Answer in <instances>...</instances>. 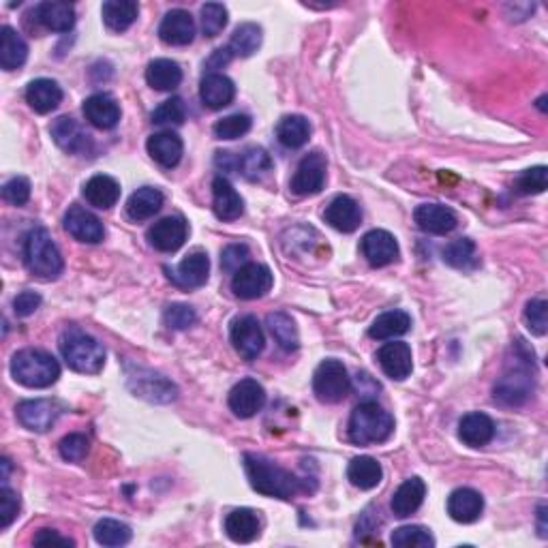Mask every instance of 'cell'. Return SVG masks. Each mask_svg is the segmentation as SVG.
I'll return each mask as SVG.
<instances>
[{"label": "cell", "instance_id": "obj_13", "mask_svg": "<svg viewBox=\"0 0 548 548\" xmlns=\"http://www.w3.org/2000/svg\"><path fill=\"white\" fill-rule=\"evenodd\" d=\"M17 420L22 422L28 431L45 433L56 425V418L61 416V407L54 401L45 398H34V401H24L17 405Z\"/></svg>", "mask_w": 548, "mask_h": 548}, {"label": "cell", "instance_id": "obj_61", "mask_svg": "<svg viewBox=\"0 0 548 548\" xmlns=\"http://www.w3.org/2000/svg\"><path fill=\"white\" fill-rule=\"evenodd\" d=\"M9 469H11V463H9V458H3V484H7V478H9Z\"/></svg>", "mask_w": 548, "mask_h": 548}, {"label": "cell", "instance_id": "obj_1", "mask_svg": "<svg viewBox=\"0 0 548 548\" xmlns=\"http://www.w3.org/2000/svg\"><path fill=\"white\" fill-rule=\"evenodd\" d=\"M244 472L259 495L291 499L302 491V480L259 455H244Z\"/></svg>", "mask_w": 548, "mask_h": 548}, {"label": "cell", "instance_id": "obj_44", "mask_svg": "<svg viewBox=\"0 0 548 548\" xmlns=\"http://www.w3.org/2000/svg\"><path fill=\"white\" fill-rule=\"evenodd\" d=\"M131 527L114 518H103L94 525V540L101 546H124L131 542Z\"/></svg>", "mask_w": 548, "mask_h": 548}, {"label": "cell", "instance_id": "obj_22", "mask_svg": "<svg viewBox=\"0 0 548 548\" xmlns=\"http://www.w3.org/2000/svg\"><path fill=\"white\" fill-rule=\"evenodd\" d=\"M414 221L422 231H426V234L444 236V234H450V231L456 228L458 219H456V212L448 206L422 204L416 208Z\"/></svg>", "mask_w": 548, "mask_h": 548}, {"label": "cell", "instance_id": "obj_24", "mask_svg": "<svg viewBox=\"0 0 548 548\" xmlns=\"http://www.w3.org/2000/svg\"><path fill=\"white\" fill-rule=\"evenodd\" d=\"M482 510H484V499H482L480 493L474 491V488L463 486L450 493L448 514L452 521L469 525V523L478 521L482 516Z\"/></svg>", "mask_w": 548, "mask_h": 548}, {"label": "cell", "instance_id": "obj_2", "mask_svg": "<svg viewBox=\"0 0 548 548\" xmlns=\"http://www.w3.org/2000/svg\"><path fill=\"white\" fill-rule=\"evenodd\" d=\"M347 433L351 442L358 445L381 444L395 433V418L381 405L375 401H365L351 411Z\"/></svg>", "mask_w": 548, "mask_h": 548}, {"label": "cell", "instance_id": "obj_47", "mask_svg": "<svg viewBox=\"0 0 548 548\" xmlns=\"http://www.w3.org/2000/svg\"><path fill=\"white\" fill-rule=\"evenodd\" d=\"M200 22L204 37H217L228 26V9L219 3H206L200 11Z\"/></svg>", "mask_w": 548, "mask_h": 548}, {"label": "cell", "instance_id": "obj_36", "mask_svg": "<svg viewBox=\"0 0 548 548\" xmlns=\"http://www.w3.org/2000/svg\"><path fill=\"white\" fill-rule=\"evenodd\" d=\"M163 208V193L154 187H142L127 201V214L133 221L152 219Z\"/></svg>", "mask_w": 548, "mask_h": 548}, {"label": "cell", "instance_id": "obj_9", "mask_svg": "<svg viewBox=\"0 0 548 548\" xmlns=\"http://www.w3.org/2000/svg\"><path fill=\"white\" fill-rule=\"evenodd\" d=\"M272 272L270 268L264 264H251L242 266L240 270L234 272L231 279V289L240 300H258V298L266 296L272 289Z\"/></svg>", "mask_w": 548, "mask_h": 548}, {"label": "cell", "instance_id": "obj_51", "mask_svg": "<svg viewBox=\"0 0 548 548\" xmlns=\"http://www.w3.org/2000/svg\"><path fill=\"white\" fill-rule=\"evenodd\" d=\"M525 321L527 328L533 332V335L544 337L548 330V305L544 298H533V300L527 302L525 308Z\"/></svg>", "mask_w": 548, "mask_h": 548}, {"label": "cell", "instance_id": "obj_32", "mask_svg": "<svg viewBox=\"0 0 548 548\" xmlns=\"http://www.w3.org/2000/svg\"><path fill=\"white\" fill-rule=\"evenodd\" d=\"M37 20L47 31L67 33L75 24V9L73 5L61 3V0H47L37 7Z\"/></svg>", "mask_w": 548, "mask_h": 548}, {"label": "cell", "instance_id": "obj_26", "mask_svg": "<svg viewBox=\"0 0 548 548\" xmlns=\"http://www.w3.org/2000/svg\"><path fill=\"white\" fill-rule=\"evenodd\" d=\"M458 437L469 448H482L495 437V422L488 418L482 411H472V414L463 416L458 422Z\"/></svg>", "mask_w": 548, "mask_h": 548}, {"label": "cell", "instance_id": "obj_8", "mask_svg": "<svg viewBox=\"0 0 548 548\" xmlns=\"http://www.w3.org/2000/svg\"><path fill=\"white\" fill-rule=\"evenodd\" d=\"M326 157L321 152H311L300 161L294 176H291L289 189L294 195L307 198V195H315L324 189L326 182Z\"/></svg>", "mask_w": 548, "mask_h": 548}, {"label": "cell", "instance_id": "obj_6", "mask_svg": "<svg viewBox=\"0 0 548 548\" xmlns=\"http://www.w3.org/2000/svg\"><path fill=\"white\" fill-rule=\"evenodd\" d=\"M351 390V379L343 362L324 360L313 373V392L321 403H341Z\"/></svg>", "mask_w": 548, "mask_h": 548}, {"label": "cell", "instance_id": "obj_3", "mask_svg": "<svg viewBox=\"0 0 548 548\" xmlns=\"http://www.w3.org/2000/svg\"><path fill=\"white\" fill-rule=\"evenodd\" d=\"M11 375L26 388H50L61 377V365L44 349H22L11 360Z\"/></svg>", "mask_w": 548, "mask_h": 548}, {"label": "cell", "instance_id": "obj_35", "mask_svg": "<svg viewBox=\"0 0 548 548\" xmlns=\"http://www.w3.org/2000/svg\"><path fill=\"white\" fill-rule=\"evenodd\" d=\"M28 58V45L17 31L11 26H3V34H0V67L5 71L20 69Z\"/></svg>", "mask_w": 548, "mask_h": 548}, {"label": "cell", "instance_id": "obj_49", "mask_svg": "<svg viewBox=\"0 0 548 548\" xmlns=\"http://www.w3.org/2000/svg\"><path fill=\"white\" fill-rule=\"evenodd\" d=\"M184 116H187V107H184L181 97H171L163 101L157 110L152 112V122L168 127V124H182Z\"/></svg>", "mask_w": 548, "mask_h": 548}, {"label": "cell", "instance_id": "obj_41", "mask_svg": "<svg viewBox=\"0 0 548 548\" xmlns=\"http://www.w3.org/2000/svg\"><path fill=\"white\" fill-rule=\"evenodd\" d=\"M259 45H261V28L258 24L247 22V24H240V26L234 31V34H231L228 50L231 52V56L249 58L259 50Z\"/></svg>", "mask_w": 548, "mask_h": 548}, {"label": "cell", "instance_id": "obj_5", "mask_svg": "<svg viewBox=\"0 0 548 548\" xmlns=\"http://www.w3.org/2000/svg\"><path fill=\"white\" fill-rule=\"evenodd\" d=\"M61 354L69 368L84 375H97L105 365V349L97 338L84 332H64L61 338Z\"/></svg>", "mask_w": 548, "mask_h": 548}, {"label": "cell", "instance_id": "obj_54", "mask_svg": "<svg viewBox=\"0 0 548 548\" xmlns=\"http://www.w3.org/2000/svg\"><path fill=\"white\" fill-rule=\"evenodd\" d=\"M20 512V497L7 484L0 488V529H7Z\"/></svg>", "mask_w": 548, "mask_h": 548}, {"label": "cell", "instance_id": "obj_55", "mask_svg": "<svg viewBox=\"0 0 548 548\" xmlns=\"http://www.w3.org/2000/svg\"><path fill=\"white\" fill-rule=\"evenodd\" d=\"M3 198L14 206L26 204V201L31 200V182H28V178L15 176V178H11L9 182H5Z\"/></svg>", "mask_w": 548, "mask_h": 548}, {"label": "cell", "instance_id": "obj_28", "mask_svg": "<svg viewBox=\"0 0 548 548\" xmlns=\"http://www.w3.org/2000/svg\"><path fill=\"white\" fill-rule=\"evenodd\" d=\"M146 148L148 154H151L159 165H163V168H174V165L181 163L184 152L182 140L176 133H171V131H161V133L148 137Z\"/></svg>", "mask_w": 548, "mask_h": 548}, {"label": "cell", "instance_id": "obj_42", "mask_svg": "<svg viewBox=\"0 0 548 548\" xmlns=\"http://www.w3.org/2000/svg\"><path fill=\"white\" fill-rule=\"evenodd\" d=\"M268 328H270V335L274 337L279 347L283 351H296L298 345H300V338H298V330L294 319L285 313H270L266 319Z\"/></svg>", "mask_w": 548, "mask_h": 548}, {"label": "cell", "instance_id": "obj_52", "mask_svg": "<svg viewBox=\"0 0 548 548\" xmlns=\"http://www.w3.org/2000/svg\"><path fill=\"white\" fill-rule=\"evenodd\" d=\"M88 450H91V442H88L86 435L82 433H71L58 444V452H61V456L69 463L82 461V458L88 455Z\"/></svg>", "mask_w": 548, "mask_h": 548}, {"label": "cell", "instance_id": "obj_60", "mask_svg": "<svg viewBox=\"0 0 548 548\" xmlns=\"http://www.w3.org/2000/svg\"><path fill=\"white\" fill-rule=\"evenodd\" d=\"M544 512H546V508H544V505H540V510H538V514H540V535H542V538H546V525H544Z\"/></svg>", "mask_w": 548, "mask_h": 548}, {"label": "cell", "instance_id": "obj_29", "mask_svg": "<svg viewBox=\"0 0 548 548\" xmlns=\"http://www.w3.org/2000/svg\"><path fill=\"white\" fill-rule=\"evenodd\" d=\"M26 103L37 114H50V112L63 103V88L54 80L39 77V80H33L26 88Z\"/></svg>", "mask_w": 548, "mask_h": 548}, {"label": "cell", "instance_id": "obj_45", "mask_svg": "<svg viewBox=\"0 0 548 548\" xmlns=\"http://www.w3.org/2000/svg\"><path fill=\"white\" fill-rule=\"evenodd\" d=\"M392 546L396 548H433L435 538L431 532L420 525H405L392 532Z\"/></svg>", "mask_w": 548, "mask_h": 548}, {"label": "cell", "instance_id": "obj_14", "mask_svg": "<svg viewBox=\"0 0 548 548\" xmlns=\"http://www.w3.org/2000/svg\"><path fill=\"white\" fill-rule=\"evenodd\" d=\"M189 236V225L182 217H165L148 231V240L161 253H174Z\"/></svg>", "mask_w": 548, "mask_h": 548}, {"label": "cell", "instance_id": "obj_15", "mask_svg": "<svg viewBox=\"0 0 548 548\" xmlns=\"http://www.w3.org/2000/svg\"><path fill=\"white\" fill-rule=\"evenodd\" d=\"M64 230H67L75 240L86 244H99L105 236L103 223L99 221L97 214H93L82 206L69 208V212L64 214Z\"/></svg>", "mask_w": 548, "mask_h": 548}, {"label": "cell", "instance_id": "obj_17", "mask_svg": "<svg viewBox=\"0 0 548 548\" xmlns=\"http://www.w3.org/2000/svg\"><path fill=\"white\" fill-rule=\"evenodd\" d=\"M129 386L135 392V396H142L152 403H170L176 398V388L168 379L157 373L142 371V368H137L135 375L129 373Z\"/></svg>", "mask_w": 548, "mask_h": 548}, {"label": "cell", "instance_id": "obj_37", "mask_svg": "<svg viewBox=\"0 0 548 548\" xmlns=\"http://www.w3.org/2000/svg\"><path fill=\"white\" fill-rule=\"evenodd\" d=\"M137 14H140V7L133 0H107V3H103V9H101L105 26L114 33H122L133 26Z\"/></svg>", "mask_w": 548, "mask_h": 548}, {"label": "cell", "instance_id": "obj_16", "mask_svg": "<svg viewBox=\"0 0 548 548\" xmlns=\"http://www.w3.org/2000/svg\"><path fill=\"white\" fill-rule=\"evenodd\" d=\"M195 20L189 11L184 9H171L165 14L163 22L159 26V37L163 44L182 47L193 44L195 39Z\"/></svg>", "mask_w": 548, "mask_h": 548}, {"label": "cell", "instance_id": "obj_56", "mask_svg": "<svg viewBox=\"0 0 548 548\" xmlns=\"http://www.w3.org/2000/svg\"><path fill=\"white\" fill-rule=\"evenodd\" d=\"M249 264V247L247 244H230L221 255V268L225 272L234 274L242 266Z\"/></svg>", "mask_w": 548, "mask_h": 548}, {"label": "cell", "instance_id": "obj_19", "mask_svg": "<svg viewBox=\"0 0 548 548\" xmlns=\"http://www.w3.org/2000/svg\"><path fill=\"white\" fill-rule=\"evenodd\" d=\"M377 360L381 371L388 375L390 379L403 381L407 379L411 371H414V358H411V347L403 341L386 343L384 347L377 351Z\"/></svg>", "mask_w": 548, "mask_h": 548}, {"label": "cell", "instance_id": "obj_48", "mask_svg": "<svg viewBox=\"0 0 548 548\" xmlns=\"http://www.w3.org/2000/svg\"><path fill=\"white\" fill-rule=\"evenodd\" d=\"M251 116L247 114H231L225 116L214 124V135L219 140H238V137L247 135L251 131Z\"/></svg>", "mask_w": 548, "mask_h": 548}, {"label": "cell", "instance_id": "obj_38", "mask_svg": "<svg viewBox=\"0 0 548 548\" xmlns=\"http://www.w3.org/2000/svg\"><path fill=\"white\" fill-rule=\"evenodd\" d=\"M347 478L360 491H371L384 478V469L373 456H356L347 467Z\"/></svg>", "mask_w": 548, "mask_h": 548}, {"label": "cell", "instance_id": "obj_58", "mask_svg": "<svg viewBox=\"0 0 548 548\" xmlns=\"http://www.w3.org/2000/svg\"><path fill=\"white\" fill-rule=\"evenodd\" d=\"M34 544L37 546H47V544H61V546H75V542L71 538H64L54 529H41V532L34 535Z\"/></svg>", "mask_w": 548, "mask_h": 548}, {"label": "cell", "instance_id": "obj_11", "mask_svg": "<svg viewBox=\"0 0 548 548\" xmlns=\"http://www.w3.org/2000/svg\"><path fill=\"white\" fill-rule=\"evenodd\" d=\"M230 409L234 411L238 418L247 420L253 418L255 414H259L266 405V390L264 386L258 384L255 379H242L231 388L230 392Z\"/></svg>", "mask_w": 548, "mask_h": 548}, {"label": "cell", "instance_id": "obj_27", "mask_svg": "<svg viewBox=\"0 0 548 548\" xmlns=\"http://www.w3.org/2000/svg\"><path fill=\"white\" fill-rule=\"evenodd\" d=\"M200 97L208 110H223L236 97V86L228 75L208 73L200 84Z\"/></svg>", "mask_w": 548, "mask_h": 548}, {"label": "cell", "instance_id": "obj_12", "mask_svg": "<svg viewBox=\"0 0 548 548\" xmlns=\"http://www.w3.org/2000/svg\"><path fill=\"white\" fill-rule=\"evenodd\" d=\"M360 251L373 268H384L398 259V242L390 231L373 230L362 238Z\"/></svg>", "mask_w": 548, "mask_h": 548}, {"label": "cell", "instance_id": "obj_31", "mask_svg": "<svg viewBox=\"0 0 548 548\" xmlns=\"http://www.w3.org/2000/svg\"><path fill=\"white\" fill-rule=\"evenodd\" d=\"M426 497V484L422 478H409L405 480L401 486L396 488V493L392 495L390 508L398 518H407L420 508L422 502Z\"/></svg>", "mask_w": 548, "mask_h": 548}, {"label": "cell", "instance_id": "obj_21", "mask_svg": "<svg viewBox=\"0 0 548 548\" xmlns=\"http://www.w3.org/2000/svg\"><path fill=\"white\" fill-rule=\"evenodd\" d=\"M326 223L330 228H335L337 231H343V234H351L360 228L362 223V210L358 206V201L349 195H338L328 204L326 212H324Z\"/></svg>", "mask_w": 548, "mask_h": 548}, {"label": "cell", "instance_id": "obj_20", "mask_svg": "<svg viewBox=\"0 0 548 548\" xmlns=\"http://www.w3.org/2000/svg\"><path fill=\"white\" fill-rule=\"evenodd\" d=\"M533 395V375L527 368L505 373L495 386V398L505 405H523Z\"/></svg>", "mask_w": 548, "mask_h": 548}, {"label": "cell", "instance_id": "obj_53", "mask_svg": "<svg viewBox=\"0 0 548 548\" xmlns=\"http://www.w3.org/2000/svg\"><path fill=\"white\" fill-rule=\"evenodd\" d=\"M163 319L165 326L171 328V330H187L198 321V315L189 305H170L165 308Z\"/></svg>", "mask_w": 548, "mask_h": 548}, {"label": "cell", "instance_id": "obj_7", "mask_svg": "<svg viewBox=\"0 0 548 548\" xmlns=\"http://www.w3.org/2000/svg\"><path fill=\"white\" fill-rule=\"evenodd\" d=\"M230 338L231 345L244 360H255L264 351L266 338L264 330H261L259 321L253 315H242L231 321L230 328Z\"/></svg>", "mask_w": 548, "mask_h": 548}, {"label": "cell", "instance_id": "obj_46", "mask_svg": "<svg viewBox=\"0 0 548 548\" xmlns=\"http://www.w3.org/2000/svg\"><path fill=\"white\" fill-rule=\"evenodd\" d=\"M444 261L455 268H472L475 266V242L469 238H458L452 240L444 249Z\"/></svg>", "mask_w": 548, "mask_h": 548}, {"label": "cell", "instance_id": "obj_39", "mask_svg": "<svg viewBox=\"0 0 548 548\" xmlns=\"http://www.w3.org/2000/svg\"><path fill=\"white\" fill-rule=\"evenodd\" d=\"M411 318L405 311H386L368 328V337L377 338V341H388V338L403 337L409 332Z\"/></svg>", "mask_w": 548, "mask_h": 548}, {"label": "cell", "instance_id": "obj_34", "mask_svg": "<svg viewBox=\"0 0 548 548\" xmlns=\"http://www.w3.org/2000/svg\"><path fill=\"white\" fill-rule=\"evenodd\" d=\"M146 82L159 93L176 91L182 82L181 64L176 61H170V58H157V61L148 64Z\"/></svg>", "mask_w": 548, "mask_h": 548}, {"label": "cell", "instance_id": "obj_57", "mask_svg": "<svg viewBox=\"0 0 548 548\" xmlns=\"http://www.w3.org/2000/svg\"><path fill=\"white\" fill-rule=\"evenodd\" d=\"M39 305H41V296L37 294V291L26 289L14 298V311L17 318H28V315H33L34 311H37Z\"/></svg>", "mask_w": 548, "mask_h": 548}, {"label": "cell", "instance_id": "obj_43", "mask_svg": "<svg viewBox=\"0 0 548 548\" xmlns=\"http://www.w3.org/2000/svg\"><path fill=\"white\" fill-rule=\"evenodd\" d=\"M272 168V161L264 148H247L240 157H236V171L249 181H258Z\"/></svg>", "mask_w": 548, "mask_h": 548}, {"label": "cell", "instance_id": "obj_25", "mask_svg": "<svg viewBox=\"0 0 548 548\" xmlns=\"http://www.w3.org/2000/svg\"><path fill=\"white\" fill-rule=\"evenodd\" d=\"M84 116L86 121L97 129H114L121 121V105L116 99L107 93H97L84 101Z\"/></svg>", "mask_w": 548, "mask_h": 548}, {"label": "cell", "instance_id": "obj_33", "mask_svg": "<svg viewBox=\"0 0 548 548\" xmlns=\"http://www.w3.org/2000/svg\"><path fill=\"white\" fill-rule=\"evenodd\" d=\"M84 198L91 206L107 210V208L116 206V201L121 200V184H118L112 176L97 174L84 184Z\"/></svg>", "mask_w": 548, "mask_h": 548}, {"label": "cell", "instance_id": "obj_40", "mask_svg": "<svg viewBox=\"0 0 548 548\" xmlns=\"http://www.w3.org/2000/svg\"><path fill=\"white\" fill-rule=\"evenodd\" d=\"M277 137L285 148L296 151V148L305 146L308 137H311V124H308L307 118L300 114L283 116L277 124Z\"/></svg>", "mask_w": 548, "mask_h": 548}, {"label": "cell", "instance_id": "obj_10", "mask_svg": "<svg viewBox=\"0 0 548 548\" xmlns=\"http://www.w3.org/2000/svg\"><path fill=\"white\" fill-rule=\"evenodd\" d=\"M170 281L182 289H195L206 285L210 274V259L204 251H193L184 258L176 268H165Z\"/></svg>", "mask_w": 548, "mask_h": 548}, {"label": "cell", "instance_id": "obj_50", "mask_svg": "<svg viewBox=\"0 0 548 548\" xmlns=\"http://www.w3.org/2000/svg\"><path fill=\"white\" fill-rule=\"evenodd\" d=\"M546 184H548V176H546L544 165H538V168H529L516 178V191L521 195L544 193Z\"/></svg>", "mask_w": 548, "mask_h": 548}, {"label": "cell", "instance_id": "obj_18", "mask_svg": "<svg viewBox=\"0 0 548 548\" xmlns=\"http://www.w3.org/2000/svg\"><path fill=\"white\" fill-rule=\"evenodd\" d=\"M50 133L58 146L69 154H84L91 151V135L82 129V124L71 116H61L54 121Z\"/></svg>", "mask_w": 548, "mask_h": 548}, {"label": "cell", "instance_id": "obj_23", "mask_svg": "<svg viewBox=\"0 0 548 548\" xmlns=\"http://www.w3.org/2000/svg\"><path fill=\"white\" fill-rule=\"evenodd\" d=\"M212 210L221 221H234L244 212V201L228 178L217 176L212 181Z\"/></svg>", "mask_w": 548, "mask_h": 548}, {"label": "cell", "instance_id": "obj_4", "mask_svg": "<svg viewBox=\"0 0 548 548\" xmlns=\"http://www.w3.org/2000/svg\"><path fill=\"white\" fill-rule=\"evenodd\" d=\"M24 264L34 277L44 279V281H54V279L61 277L64 261L56 242L52 240L50 231L44 228L28 231L26 240H24Z\"/></svg>", "mask_w": 548, "mask_h": 548}, {"label": "cell", "instance_id": "obj_59", "mask_svg": "<svg viewBox=\"0 0 548 548\" xmlns=\"http://www.w3.org/2000/svg\"><path fill=\"white\" fill-rule=\"evenodd\" d=\"M231 52L228 50V47H223V50H217L212 54V58L208 61V67L210 69H223V64H228L231 61Z\"/></svg>", "mask_w": 548, "mask_h": 548}, {"label": "cell", "instance_id": "obj_30", "mask_svg": "<svg viewBox=\"0 0 548 548\" xmlns=\"http://www.w3.org/2000/svg\"><path fill=\"white\" fill-rule=\"evenodd\" d=\"M225 533L236 544H249L259 538V518L253 510L238 508L231 510L225 518Z\"/></svg>", "mask_w": 548, "mask_h": 548}]
</instances>
